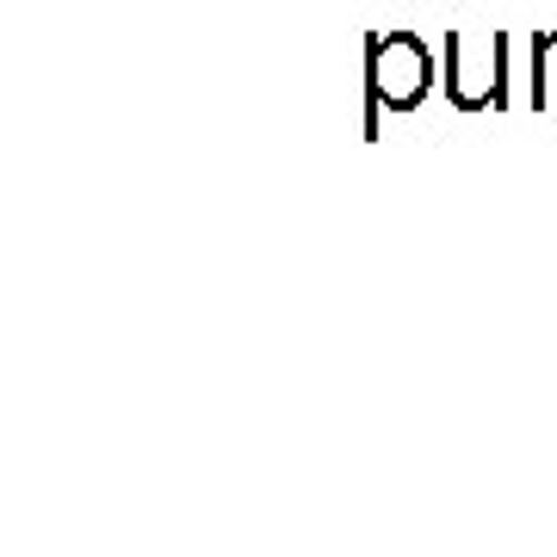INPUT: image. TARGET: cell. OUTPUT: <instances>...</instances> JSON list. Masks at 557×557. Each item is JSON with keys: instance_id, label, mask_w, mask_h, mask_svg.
Returning <instances> with one entry per match:
<instances>
[{"instance_id": "1", "label": "cell", "mask_w": 557, "mask_h": 557, "mask_svg": "<svg viewBox=\"0 0 557 557\" xmlns=\"http://www.w3.org/2000/svg\"><path fill=\"white\" fill-rule=\"evenodd\" d=\"M434 87V50L416 32H372L366 38V137H379L384 112H416Z\"/></svg>"}, {"instance_id": "2", "label": "cell", "mask_w": 557, "mask_h": 557, "mask_svg": "<svg viewBox=\"0 0 557 557\" xmlns=\"http://www.w3.org/2000/svg\"><path fill=\"white\" fill-rule=\"evenodd\" d=\"M446 100L458 112H483V106H508V38H446Z\"/></svg>"}]
</instances>
